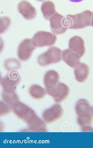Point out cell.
Returning <instances> with one entry per match:
<instances>
[{
	"mask_svg": "<svg viewBox=\"0 0 93 148\" xmlns=\"http://www.w3.org/2000/svg\"><path fill=\"white\" fill-rule=\"evenodd\" d=\"M93 12L89 10L75 14H69L64 17L65 26L69 29H79L91 26Z\"/></svg>",
	"mask_w": 93,
	"mask_h": 148,
	"instance_id": "1",
	"label": "cell"
},
{
	"mask_svg": "<svg viewBox=\"0 0 93 148\" xmlns=\"http://www.w3.org/2000/svg\"><path fill=\"white\" fill-rule=\"evenodd\" d=\"M62 52L61 50L57 47H51L38 56L37 62L39 65L43 67L58 63L62 60Z\"/></svg>",
	"mask_w": 93,
	"mask_h": 148,
	"instance_id": "2",
	"label": "cell"
},
{
	"mask_svg": "<svg viewBox=\"0 0 93 148\" xmlns=\"http://www.w3.org/2000/svg\"><path fill=\"white\" fill-rule=\"evenodd\" d=\"M32 39L33 43L36 47H42L54 45L56 41L57 36L52 33L41 31L35 33Z\"/></svg>",
	"mask_w": 93,
	"mask_h": 148,
	"instance_id": "3",
	"label": "cell"
},
{
	"mask_svg": "<svg viewBox=\"0 0 93 148\" xmlns=\"http://www.w3.org/2000/svg\"><path fill=\"white\" fill-rule=\"evenodd\" d=\"M35 48L32 39L28 38L24 39L20 43L17 48V53L18 59L22 61L28 60Z\"/></svg>",
	"mask_w": 93,
	"mask_h": 148,
	"instance_id": "4",
	"label": "cell"
},
{
	"mask_svg": "<svg viewBox=\"0 0 93 148\" xmlns=\"http://www.w3.org/2000/svg\"><path fill=\"white\" fill-rule=\"evenodd\" d=\"M69 90L68 86L64 83L59 82L50 90L47 91L48 94L52 97L55 102L62 101L67 97Z\"/></svg>",
	"mask_w": 93,
	"mask_h": 148,
	"instance_id": "5",
	"label": "cell"
},
{
	"mask_svg": "<svg viewBox=\"0 0 93 148\" xmlns=\"http://www.w3.org/2000/svg\"><path fill=\"white\" fill-rule=\"evenodd\" d=\"M64 17L56 11L50 18L51 29L54 34L57 35L63 34L68 29L64 23Z\"/></svg>",
	"mask_w": 93,
	"mask_h": 148,
	"instance_id": "6",
	"label": "cell"
},
{
	"mask_svg": "<svg viewBox=\"0 0 93 148\" xmlns=\"http://www.w3.org/2000/svg\"><path fill=\"white\" fill-rule=\"evenodd\" d=\"M20 74L16 70H11L2 78L1 85L3 88L11 89L14 88L20 81Z\"/></svg>",
	"mask_w": 93,
	"mask_h": 148,
	"instance_id": "7",
	"label": "cell"
},
{
	"mask_svg": "<svg viewBox=\"0 0 93 148\" xmlns=\"http://www.w3.org/2000/svg\"><path fill=\"white\" fill-rule=\"evenodd\" d=\"M18 10L19 13L27 20H31L35 18L37 14L36 8L26 0H23L18 4Z\"/></svg>",
	"mask_w": 93,
	"mask_h": 148,
	"instance_id": "8",
	"label": "cell"
},
{
	"mask_svg": "<svg viewBox=\"0 0 93 148\" xmlns=\"http://www.w3.org/2000/svg\"><path fill=\"white\" fill-rule=\"evenodd\" d=\"M69 49L81 58L86 51L84 40L79 36H74L69 40Z\"/></svg>",
	"mask_w": 93,
	"mask_h": 148,
	"instance_id": "9",
	"label": "cell"
},
{
	"mask_svg": "<svg viewBox=\"0 0 93 148\" xmlns=\"http://www.w3.org/2000/svg\"><path fill=\"white\" fill-rule=\"evenodd\" d=\"M63 111L60 105L56 104L45 110L43 113L42 117L46 123H50L59 119Z\"/></svg>",
	"mask_w": 93,
	"mask_h": 148,
	"instance_id": "10",
	"label": "cell"
},
{
	"mask_svg": "<svg viewBox=\"0 0 93 148\" xmlns=\"http://www.w3.org/2000/svg\"><path fill=\"white\" fill-rule=\"evenodd\" d=\"M61 56L63 61L72 68H75L81 62V58L69 48L63 51Z\"/></svg>",
	"mask_w": 93,
	"mask_h": 148,
	"instance_id": "11",
	"label": "cell"
},
{
	"mask_svg": "<svg viewBox=\"0 0 93 148\" xmlns=\"http://www.w3.org/2000/svg\"><path fill=\"white\" fill-rule=\"evenodd\" d=\"M60 76L58 73L54 70L47 71L45 73L43 82L46 91L51 89L58 83Z\"/></svg>",
	"mask_w": 93,
	"mask_h": 148,
	"instance_id": "12",
	"label": "cell"
},
{
	"mask_svg": "<svg viewBox=\"0 0 93 148\" xmlns=\"http://www.w3.org/2000/svg\"><path fill=\"white\" fill-rule=\"evenodd\" d=\"M75 108L78 116H86L91 115L92 108L90 104L85 99L78 100L75 104Z\"/></svg>",
	"mask_w": 93,
	"mask_h": 148,
	"instance_id": "13",
	"label": "cell"
},
{
	"mask_svg": "<svg viewBox=\"0 0 93 148\" xmlns=\"http://www.w3.org/2000/svg\"><path fill=\"white\" fill-rule=\"evenodd\" d=\"M89 71V68L87 64L84 63L80 62L74 69L75 79L79 82H83L87 79Z\"/></svg>",
	"mask_w": 93,
	"mask_h": 148,
	"instance_id": "14",
	"label": "cell"
},
{
	"mask_svg": "<svg viewBox=\"0 0 93 148\" xmlns=\"http://www.w3.org/2000/svg\"><path fill=\"white\" fill-rule=\"evenodd\" d=\"M41 10L44 18L46 20H49L51 17L56 11L55 4L50 0L44 1L41 6Z\"/></svg>",
	"mask_w": 93,
	"mask_h": 148,
	"instance_id": "15",
	"label": "cell"
},
{
	"mask_svg": "<svg viewBox=\"0 0 93 148\" xmlns=\"http://www.w3.org/2000/svg\"><path fill=\"white\" fill-rule=\"evenodd\" d=\"M92 115L86 116H78L77 120V123L81 128V132H93L92 127Z\"/></svg>",
	"mask_w": 93,
	"mask_h": 148,
	"instance_id": "16",
	"label": "cell"
},
{
	"mask_svg": "<svg viewBox=\"0 0 93 148\" xmlns=\"http://www.w3.org/2000/svg\"><path fill=\"white\" fill-rule=\"evenodd\" d=\"M4 67L7 71L16 70L21 68V64L18 60L15 58H11L5 60L3 64Z\"/></svg>",
	"mask_w": 93,
	"mask_h": 148,
	"instance_id": "17",
	"label": "cell"
},
{
	"mask_svg": "<svg viewBox=\"0 0 93 148\" xmlns=\"http://www.w3.org/2000/svg\"><path fill=\"white\" fill-rule=\"evenodd\" d=\"M0 34L5 32L9 28L11 23V20L8 16L0 18Z\"/></svg>",
	"mask_w": 93,
	"mask_h": 148,
	"instance_id": "18",
	"label": "cell"
},
{
	"mask_svg": "<svg viewBox=\"0 0 93 148\" xmlns=\"http://www.w3.org/2000/svg\"><path fill=\"white\" fill-rule=\"evenodd\" d=\"M73 2H79L82 1L83 0H69Z\"/></svg>",
	"mask_w": 93,
	"mask_h": 148,
	"instance_id": "19",
	"label": "cell"
},
{
	"mask_svg": "<svg viewBox=\"0 0 93 148\" xmlns=\"http://www.w3.org/2000/svg\"><path fill=\"white\" fill-rule=\"evenodd\" d=\"M91 26L93 27V16L92 17L91 21Z\"/></svg>",
	"mask_w": 93,
	"mask_h": 148,
	"instance_id": "20",
	"label": "cell"
},
{
	"mask_svg": "<svg viewBox=\"0 0 93 148\" xmlns=\"http://www.w3.org/2000/svg\"><path fill=\"white\" fill-rule=\"evenodd\" d=\"M92 113L93 116V106L92 107Z\"/></svg>",
	"mask_w": 93,
	"mask_h": 148,
	"instance_id": "21",
	"label": "cell"
},
{
	"mask_svg": "<svg viewBox=\"0 0 93 148\" xmlns=\"http://www.w3.org/2000/svg\"><path fill=\"white\" fill-rule=\"evenodd\" d=\"M36 0L38 1H42L44 0Z\"/></svg>",
	"mask_w": 93,
	"mask_h": 148,
	"instance_id": "22",
	"label": "cell"
}]
</instances>
